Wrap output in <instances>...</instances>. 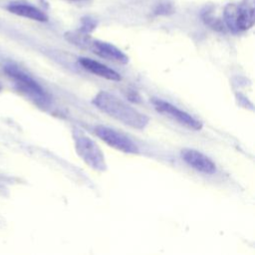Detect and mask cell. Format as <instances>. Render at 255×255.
<instances>
[{
	"label": "cell",
	"instance_id": "7a4b0ae2",
	"mask_svg": "<svg viewBox=\"0 0 255 255\" xmlns=\"http://www.w3.org/2000/svg\"><path fill=\"white\" fill-rule=\"evenodd\" d=\"M73 138L78 156L90 168L97 171H105L107 169L105 155L100 146L91 137L75 130Z\"/></svg>",
	"mask_w": 255,
	"mask_h": 255
},
{
	"label": "cell",
	"instance_id": "6da1fadb",
	"mask_svg": "<svg viewBox=\"0 0 255 255\" xmlns=\"http://www.w3.org/2000/svg\"><path fill=\"white\" fill-rule=\"evenodd\" d=\"M92 102L103 113L132 128L140 129L148 124L147 116L111 93L101 91Z\"/></svg>",
	"mask_w": 255,
	"mask_h": 255
},
{
	"label": "cell",
	"instance_id": "30bf717a",
	"mask_svg": "<svg viewBox=\"0 0 255 255\" xmlns=\"http://www.w3.org/2000/svg\"><path fill=\"white\" fill-rule=\"evenodd\" d=\"M6 9L17 15V16H21L24 18H28L34 21H38V22H46L48 20L47 15L40 10L39 8L26 4V3H21V2H13L10 3L6 6Z\"/></svg>",
	"mask_w": 255,
	"mask_h": 255
},
{
	"label": "cell",
	"instance_id": "277c9868",
	"mask_svg": "<svg viewBox=\"0 0 255 255\" xmlns=\"http://www.w3.org/2000/svg\"><path fill=\"white\" fill-rule=\"evenodd\" d=\"M6 74L13 80L17 89L32 101L38 104H46L48 96L43 88L26 72L14 64H7L4 67Z\"/></svg>",
	"mask_w": 255,
	"mask_h": 255
},
{
	"label": "cell",
	"instance_id": "8992f818",
	"mask_svg": "<svg viewBox=\"0 0 255 255\" xmlns=\"http://www.w3.org/2000/svg\"><path fill=\"white\" fill-rule=\"evenodd\" d=\"M95 133L109 146L117 150L123 151L125 153H136L138 151L137 146L129 137L117 131L114 128L106 126H98L95 128Z\"/></svg>",
	"mask_w": 255,
	"mask_h": 255
},
{
	"label": "cell",
	"instance_id": "3957f363",
	"mask_svg": "<svg viewBox=\"0 0 255 255\" xmlns=\"http://www.w3.org/2000/svg\"><path fill=\"white\" fill-rule=\"evenodd\" d=\"M226 26L233 32L249 30L254 24V0H243L229 4L224 11Z\"/></svg>",
	"mask_w": 255,
	"mask_h": 255
},
{
	"label": "cell",
	"instance_id": "9c48e42d",
	"mask_svg": "<svg viewBox=\"0 0 255 255\" xmlns=\"http://www.w3.org/2000/svg\"><path fill=\"white\" fill-rule=\"evenodd\" d=\"M79 63L85 70L101 78H104L110 81H115V82L121 81L122 79V76L118 72H116L114 69L96 60H93L91 58H80Z\"/></svg>",
	"mask_w": 255,
	"mask_h": 255
},
{
	"label": "cell",
	"instance_id": "5b68a950",
	"mask_svg": "<svg viewBox=\"0 0 255 255\" xmlns=\"http://www.w3.org/2000/svg\"><path fill=\"white\" fill-rule=\"evenodd\" d=\"M153 108L159 114L172 119L173 121L177 122L181 126L192 129V130H199L202 128V123L196 120L194 117L189 115L188 113L178 109L174 105L169 102L163 101L161 99H152L151 101Z\"/></svg>",
	"mask_w": 255,
	"mask_h": 255
},
{
	"label": "cell",
	"instance_id": "52a82bcc",
	"mask_svg": "<svg viewBox=\"0 0 255 255\" xmlns=\"http://www.w3.org/2000/svg\"><path fill=\"white\" fill-rule=\"evenodd\" d=\"M180 155L184 162L201 173L213 174L216 171L215 163L207 155L196 149L183 148Z\"/></svg>",
	"mask_w": 255,
	"mask_h": 255
},
{
	"label": "cell",
	"instance_id": "ba28073f",
	"mask_svg": "<svg viewBox=\"0 0 255 255\" xmlns=\"http://www.w3.org/2000/svg\"><path fill=\"white\" fill-rule=\"evenodd\" d=\"M88 47L94 54L100 56L101 58L107 59L109 61H113L121 64H127L128 62V56L111 43L99 41V40H93V41H88Z\"/></svg>",
	"mask_w": 255,
	"mask_h": 255
}]
</instances>
